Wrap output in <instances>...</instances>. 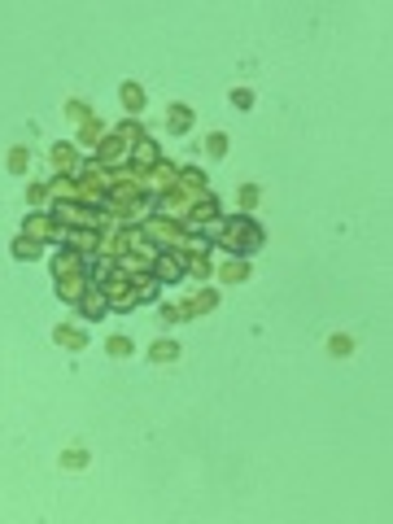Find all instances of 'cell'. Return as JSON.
<instances>
[{
  "mask_svg": "<svg viewBox=\"0 0 393 524\" xmlns=\"http://www.w3.org/2000/svg\"><path fill=\"white\" fill-rule=\"evenodd\" d=\"M144 202H149V180L144 175H136V170H114V184H110V192H105V210H110L114 219H136L140 210H144Z\"/></svg>",
  "mask_w": 393,
  "mask_h": 524,
  "instance_id": "1",
  "label": "cell"
},
{
  "mask_svg": "<svg viewBox=\"0 0 393 524\" xmlns=\"http://www.w3.org/2000/svg\"><path fill=\"white\" fill-rule=\"evenodd\" d=\"M215 240H219L223 249H232L236 258H249L254 249L262 245V228H258L249 214H232V219H223L219 228H215Z\"/></svg>",
  "mask_w": 393,
  "mask_h": 524,
  "instance_id": "2",
  "label": "cell"
},
{
  "mask_svg": "<svg viewBox=\"0 0 393 524\" xmlns=\"http://www.w3.org/2000/svg\"><path fill=\"white\" fill-rule=\"evenodd\" d=\"M52 276H57V297L62 302H79L92 284H88V271H84V254H74V249H62L57 258H52Z\"/></svg>",
  "mask_w": 393,
  "mask_h": 524,
  "instance_id": "3",
  "label": "cell"
},
{
  "mask_svg": "<svg viewBox=\"0 0 393 524\" xmlns=\"http://www.w3.org/2000/svg\"><path fill=\"white\" fill-rule=\"evenodd\" d=\"M144 236H149V240H162V245H171V249H179V254H188V249L201 245L188 228H183V223H175V219H166V214H149V219H144Z\"/></svg>",
  "mask_w": 393,
  "mask_h": 524,
  "instance_id": "4",
  "label": "cell"
},
{
  "mask_svg": "<svg viewBox=\"0 0 393 524\" xmlns=\"http://www.w3.org/2000/svg\"><path fill=\"white\" fill-rule=\"evenodd\" d=\"M157 206H162L166 219L183 223V219H188V210L197 206V192H193V188H183V184H175V188H166L162 197H157Z\"/></svg>",
  "mask_w": 393,
  "mask_h": 524,
  "instance_id": "5",
  "label": "cell"
},
{
  "mask_svg": "<svg viewBox=\"0 0 393 524\" xmlns=\"http://www.w3.org/2000/svg\"><path fill=\"white\" fill-rule=\"evenodd\" d=\"M52 219L66 223V228H96V223H101V214H96L92 206H84V202H62V206H52Z\"/></svg>",
  "mask_w": 393,
  "mask_h": 524,
  "instance_id": "6",
  "label": "cell"
},
{
  "mask_svg": "<svg viewBox=\"0 0 393 524\" xmlns=\"http://www.w3.org/2000/svg\"><path fill=\"white\" fill-rule=\"evenodd\" d=\"M153 276H157V284H175V280H183L188 276V262H183V254L179 249H166V254H157L153 258Z\"/></svg>",
  "mask_w": 393,
  "mask_h": 524,
  "instance_id": "7",
  "label": "cell"
},
{
  "mask_svg": "<svg viewBox=\"0 0 393 524\" xmlns=\"http://www.w3.org/2000/svg\"><path fill=\"white\" fill-rule=\"evenodd\" d=\"M131 153V140L127 136H118V132H110V136H105L101 144H96V158H101V166L105 170H118V162Z\"/></svg>",
  "mask_w": 393,
  "mask_h": 524,
  "instance_id": "8",
  "label": "cell"
},
{
  "mask_svg": "<svg viewBox=\"0 0 393 524\" xmlns=\"http://www.w3.org/2000/svg\"><path fill=\"white\" fill-rule=\"evenodd\" d=\"M62 232V223L57 219H52L48 210H35V214H26V223H22V236H31V240H52V236H57Z\"/></svg>",
  "mask_w": 393,
  "mask_h": 524,
  "instance_id": "9",
  "label": "cell"
},
{
  "mask_svg": "<svg viewBox=\"0 0 393 524\" xmlns=\"http://www.w3.org/2000/svg\"><path fill=\"white\" fill-rule=\"evenodd\" d=\"M131 162H136V175H144V180H149V175L157 170V162H162V149H157V140H136V144H131Z\"/></svg>",
  "mask_w": 393,
  "mask_h": 524,
  "instance_id": "10",
  "label": "cell"
},
{
  "mask_svg": "<svg viewBox=\"0 0 393 524\" xmlns=\"http://www.w3.org/2000/svg\"><path fill=\"white\" fill-rule=\"evenodd\" d=\"M219 219V197L215 192H205V197H197V206L188 210V219H183V228H205V223H215Z\"/></svg>",
  "mask_w": 393,
  "mask_h": 524,
  "instance_id": "11",
  "label": "cell"
},
{
  "mask_svg": "<svg viewBox=\"0 0 393 524\" xmlns=\"http://www.w3.org/2000/svg\"><path fill=\"white\" fill-rule=\"evenodd\" d=\"M219 306V293L215 289H197V293H188V297H183V302H179V310H183V319H197V315H210V310H215Z\"/></svg>",
  "mask_w": 393,
  "mask_h": 524,
  "instance_id": "12",
  "label": "cell"
},
{
  "mask_svg": "<svg viewBox=\"0 0 393 524\" xmlns=\"http://www.w3.org/2000/svg\"><path fill=\"white\" fill-rule=\"evenodd\" d=\"M66 249H74V254H92V249H101V232L96 228H70L66 232Z\"/></svg>",
  "mask_w": 393,
  "mask_h": 524,
  "instance_id": "13",
  "label": "cell"
},
{
  "mask_svg": "<svg viewBox=\"0 0 393 524\" xmlns=\"http://www.w3.org/2000/svg\"><path fill=\"white\" fill-rule=\"evenodd\" d=\"M48 162H52V170H57V175H70V170L79 166V149L62 140V144H52V149H48Z\"/></svg>",
  "mask_w": 393,
  "mask_h": 524,
  "instance_id": "14",
  "label": "cell"
},
{
  "mask_svg": "<svg viewBox=\"0 0 393 524\" xmlns=\"http://www.w3.org/2000/svg\"><path fill=\"white\" fill-rule=\"evenodd\" d=\"M52 341L66 345V349H84L88 345V332L79 328V323H57V328H52Z\"/></svg>",
  "mask_w": 393,
  "mask_h": 524,
  "instance_id": "15",
  "label": "cell"
},
{
  "mask_svg": "<svg viewBox=\"0 0 393 524\" xmlns=\"http://www.w3.org/2000/svg\"><path fill=\"white\" fill-rule=\"evenodd\" d=\"M215 276H219V280H232V284L249 280V258H223V262L215 267Z\"/></svg>",
  "mask_w": 393,
  "mask_h": 524,
  "instance_id": "16",
  "label": "cell"
},
{
  "mask_svg": "<svg viewBox=\"0 0 393 524\" xmlns=\"http://www.w3.org/2000/svg\"><path fill=\"white\" fill-rule=\"evenodd\" d=\"M118 96H123V110H127V114H140V110H144V88H140L136 79H127V83L118 88Z\"/></svg>",
  "mask_w": 393,
  "mask_h": 524,
  "instance_id": "17",
  "label": "cell"
},
{
  "mask_svg": "<svg viewBox=\"0 0 393 524\" xmlns=\"http://www.w3.org/2000/svg\"><path fill=\"white\" fill-rule=\"evenodd\" d=\"M79 306H84L88 319H101L105 310H110V302H105V293H101V289H88L84 297H79Z\"/></svg>",
  "mask_w": 393,
  "mask_h": 524,
  "instance_id": "18",
  "label": "cell"
},
{
  "mask_svg": "<svg viewBox=\"0 0 393 524\" xmlns=\"http://www.w3.org/2000/svg\"><path fill=\"white\" fill-rule=\"evenodd\" d=\"M149 359H153V363H175V359H179V341H171V337L153 341V345H149Z\"/></svg>",
  "mask_w": 393,
  "mask_h": 524,
  "instance_id": "19",
  "label": "cell"
},
{
  "mask_svg": "<svg viewBox=\"0 0 393 524\" xmlns=\"http://www.w3.org/2000/svg\"><path fill=\"white\" fill-rule=\"evenodd\" d=\"M166 127L179 136V132H188L193 127V110L188 105H171V114H166Z\"/></svg>",
  "mask_w": 393,
  "mask_h": 524,
  "instance_id": "20",
  "label": "cell"
},
{
  "mask_svg": "<svg viewBox=\"0 0 393 524\" xmlns=\"http://www.w3.org/2000/svg\"><path fill=\"white\" fill-rule=\"evenodd\" d=\"M40 254H44V245H40V240H31V236H18V240H13V258L26 262V258H40Z\"/></svg>",
  "mask_w": 393,
  "mask_h": 524,
  "instance_id": "21",
  "label": "cell"
},
{
  "mask_svg": "<svg viewBox=\"0 0 393 524\" xmlns=\"http://www.w3.org/2000/svg\"><path fill=\"white\" fill-rule=\"evenodd\" d=\"M5 162H9V170H18V175H22V170H26V162H31V149H26V144H13Z\"/></svg>",
  "mask_w": 393,
  "mask_h": 524,
  "instance_id": "22",
  "label": "cell"
},
{
  "mask_svg": "<svg viewBox=\"0 0 393 524\" xmlns=\"http://www.w3.org/2000/svg\"><path fill=\"white\" fill-rule=\"evenodd\" d=\"M105 349H110V354H114V359H127V354H131V349H136V345H131V337H123V332H114L110 341H105Z\"/></svg>",
  "mask_w": 393,
  "mask_h": 524,
  "instance_id": "23",
  "label": "cell"
},
{
  "mask_svg": "<svg viewBox=\"0 0 393 524\" xmlns=\"http://www.w3.org/2000/svg\"><path fill=\"white\" fill-rule=\"evenodd\" d=\"M48 184H40V180H31V184H26V202H31V206H48Z\"/></svg>",
  "mask_w": 393,
  "mask_h": 524,
  "instance_id": "24",
  "label": "cell"
},
{
  "mask_svg": "<svg viewBox=\"0 0 393 524\" xmlns=\"http://www.w3.org/2000/svg\"><path fill=\"white\" fill-rule=\"evenodd\" d=\"M328 349H332V354H336V359H346V354H354V337H346V332H336V337L328 341Z\"/></svg>",
  "mask_w": 393,
  "mask_h": 524,
  "instance_id": "25",
  "label": "cell"
},
{
  "mask_svg": "<svg viewBox=\"0 0 393 524\" xmlns=\"http://www.w3.org/2000/svg\"><path fill=\"white\" fill-rule=\"evenodd\" d=\"M258 197H262V192H258V184H241L236 202H241V210H254V206H258Z\"/></svg>",
  "mask_w": 393,
  "mask_h": 524,
  "instance_id": "26",
  "label": "cell"
},
{
  "mask_svg": "<svg viewBox=\"0 0 393 524\" xmlns=\"http://www.w3.org/2000/svg\"><path fill=\"white\" fill-rule=\"evenodd\" d=\"M101 136H105V127H101L96 118H88V122H84V132H79V140H84V144H101Z\"/></svg>",
  "mask_w": 393,
  "mask_h": 524,
  "instance_id": "27",
  "label": "cell"
},
{
  "mask_svg": "<svg viewBox=\"0 0 393 524\" xmlns=\"http://www.w3.org/2000/svg\"><path fill=\"white\" fill-rule=\"evenodd\" d=\"M66 118H74V122H88V118H92L88 101H66Z\"/></svg>",
  "mask_w": 393,
  "mask_h": 524,
  "instance_id": "28",
  "label": "cell"
},
{
  "mask_svg": "<svg viewBox=\"0 0 393 524\" xmlns=\"http://www.w3.org/2000/svg\"><path fill=\"white\" fill-rule=\"evenodd\" d=\"M114 132H118V136H127L131 144H136V140H144V127H140V122H118Z\"/></svg>",
  "mask_w": 393,
  "mask_h": 524,
  "instance_id": "29",
  "label": "cell"
},
{
  "mask_svg": "<svg viewBox=\"0 0 393 524\" xmlns=\"http://www.w3.org/2000/svg\"><path fill=\"white\" fill-rule=\"evenodd\" d=\"M88 463V450H66L62 455V467H84Z\"/></svg>",
  "mask_w": 393,
  "mask_h": 524,
  "instance_id": "30",
  "label": "cell"
},
{
  "mask_svg": "<svg viewBox=\"0 0 393 524\" xmlns=\"http://www.w3.org/2000/svg\"><path fill=\"white\" fill-rule=\"evenodd\" d=\"M205 144H210V153H215V158H223V153H227V136H223V132H215Z\"/></svg>",
  "mask_w": 393,
  "mask_h": 524,
  "instance_id": "31",
  "label": "cell"
},
{
  "mask_svg": "<svg viewBox=\"0 0 393 524\" xmlns=\"http://www.w3.org/2000/svg\"><path fill=\"white\" fill-rule=\"evenodd\" d=\"M232 101L241 105V110H249V105H254V92H249V88H232Z\"/></svg>",
  "mask_w": 393,
  "mask_h": 524,
  "instance_id": "32",
  "label": "cell"
},
{
  "mask_svg": "<svg viewBox=\"0 0 393 524\" xmlns=\"http://www.w3.org/2000/svg\"><path fill=\"white\" fill-rule=\"evenodd\" d=\"M162 319H166V323H179V319H183V310H179V302H175V306H162Z\"/></svg>",
  "mask_w": 393,
  "mask_h": 524,
  "instance_id": "33",
  "label": "cell"
}]
</instances>
